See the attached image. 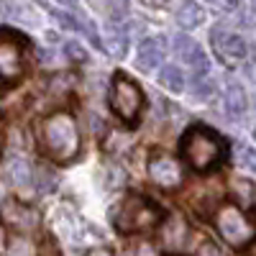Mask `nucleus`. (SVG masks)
<instances>
[{"mask_svg":"<svg viewBox=\"0 0 256 256\" xmlns=\"http://www.w3.org/2000/svg\"><path fill=\"white\" fill-rule=\"evenodd\" d=\"M36 144L41 154L56 164H70L80 154V128L72 113L56 110L36 123Z\"/></svg>","mask_w":256,"mask_h":256,"instance_id":"obj_1","label":"nucleus"},{"mask_svg":"<svg viewBox=\"0 0 256 256\" xmlns=\"http://www.w3.org/2000/svg\"><path fill=\"white\" fill-rule=\"evenodd\" d=\"M180 152L195 172H212L226 159V141L205 126H192L180 138Z\"/></svg>","mask_w":256,"mask_h":256,"instance_id":"obj_2","label":"nucleus"},{"mask_svg":"<svg viewBox=\"0 0 256 256\" xmlns=\"http://www.w3.org/2000/svg\"><path fill=\"white\" fill-rule=\"evenodd\" d=\"M162 223V210L146 195H128L113 210V226L118 233H146Z\"/></svg>","mask_w":256,"mask_h":256,"instance_id":"obj_3","label":"nucleus"},{"mask_svg":"<svg viewBox=\"0 0 256 256\" xmlns=\"http://www.w3.org/2000/svg\"><path fill=\"white\" fill-rule=\"evenodd\" d=\"M26 74V38L0 28V84H16Z\"/></svg>","mask_w":256,"mask_h":256,"instance_id":"obj_4","label":"nucleus"},{"mask_svg":"<svg viewBox=\"0 0 256 256\" xmlns=\"http://www.w3.org/2000/svg\"><path fill=\"white\" fill-rule=\"evenodd\" d=\"M110 108H113V113L123 123H136L138 113L144 108V92H141V88L128 74H123V72H118L113 77V84H110Z\"/></svg>","mask_w":256,"mask_h":256,"instance_id":"obj_5","label":"nucleus"},{"mask_svg":"<svg viewBox=\"0 0 256 256\" xmlns=\"http://www.w3.org/2000/svg\"><path fill=\"white\" fill-rule=\"evenodd\" d=\"M216 228H218L220 236L230 246H236V248L251 244L254 236H256V226L248 220L246 212L241 208H236V205H220L218 208V212H216Z\"/></svg>","mask_w":256,"mask_h":256,"instance_id":"obj_6","label":"nucleus"},{"mask_svg":"<svg viewBox=\"0 0 256 256\" xmlns=\"http://www.w3.org/2000/svg\"><path fill=\"white\" fill-rule=\"evenodd\" d=\"M148 177L154 180L162 190H177L182 184V166L174 156L166 154H154L148 162Z\"/></svg>","mask_w":256,"mask_h":256,"instance_id":"obj_7","label":"nucleus"},{"mask_svg":"<svg viewBox=\"0 0 256 256\" xmlns=\"http://www.w3.org/2000/svg\"><path fill=\"white\" fill-rule=\"evenodd\" d=\"M3 223L16 233H34L38 226V212L20 200H8L3 205Z\"/></svg>","mask_w":256,"mask_h":256,"instance_id":"obj_8","label":"nucleus"},{"mask_svg":"<svg viewBox=\"0 0 256 256\" xmlns=\"http://www.w3.org/2000/svg\"><path fill=\"white\" fill-rule=\"evenodd\" d=\"M212 46H216V54L220 56L223 64H228V67H236V64H241L248 54V46L246 41L236 34H226V31H212Z\"/></svg>","mask_w":256,"mask_h":256,"instance_id":"obj_9","label":"nucleus"},{"mask_svg":"<svg viewBox=\"0 0 256 256\" xmlns=\"http://www.w3.org/2000/svg\"><path fill=\"white\" fill-rule=\"evenodd\" d=\"M174 54L180 56V62L192 64V67H195V72H198V77L208 74V70H210L208 56L202 54V49H200L198 41H195V38H190L187 34L174 36Z\"/></svg>","mask_w":256,"mask_h":256,"instance_id":"obj_10","label":"nucleus"},{"mask_svg":"<svg viewBox=\"0 0 256 256\" xmlns=\"http://www.w3.org/2000/svg\"><path fill=\"white\" fill-rule=\"evenodd\" d=\"M164 56V46L159 38H144L138 44V52H136V64L144 70V72H152L159 67V62Z\"/></svg>","mask_w":256,"mask_h":256,"instance_id":"obj_11","label":"nucleus"},{"mask_svg":"<svg viewBox=\"0 0 256 256\" xmlns=\"http://www.w3.org/2000/svg\"><path fill=\"white\" fill-rule=\"evenodd\" d=\"M187 238V223L180 216H169L162 223V244L166 248H180Z\"/></svg>","mask_w":256,"mask_h":256,"instance_id":"obj_12","label":"nucleus"},{"mask_svg":"<svg viewBox=\"0 0 256 256\" xmlns=\"http://www.w3.org/2000/svg\"><path fill=\"white\" fill-rule=\"evenodd\" d=\"M223 108H226V116L228 118H241L248 108V100H246V90L241 84L230 82L226 92H223Z\"/></svg>","mask_w":256,"mask_h":256,"instance_id":"obj_13","label":"nucleus"},{"mask_svg":"<svg viewBox=\"0 0 256 256\" xmlns=\"http://www.w3.org/2000/svg\"><path fill=\"white\" fill-rule=\"evenodd\" d=\"M3 177H6L10 184H16V187H26V184L31 182L34 172H31V166H28L24 159H10V162L6 164V169H3Z\"/></svg>","mask_w":256,"mask_h":256,"instance_id":"obj_14","label":"nucleus"},{"mask_svg":"<svg viewBox=\"0 0 256 256\" xmlns=\"http://www.w3.org/2000/svg\"><path fill=\"white\" fill-rule=\"evenodd\" d=\"M205 20V13H202V8L198 6V3H192V0H182V6H180V10H177V24L182 26V28H195V26H200Z\"/></svg>","mask_w":256,"mask_h":256,"instance_id":"obj_15","label":"nucleus"},{"mask_svg":"<svg viewBox=\"0 0 256 256\" xmlns=\"http://www.w3.org/2000/svg\"><path fill=\"white\" fill-rule=\"evenodd\" d=\"M105 49H108L113 56L123 59L126 49H128V34L118 26V28H108L105 31Z\"/></svg>","mask_w":256,"mask_h":256,"instance_id":"obj_16","label":"nucleus"},{"mask_svg":"<svg viewBox=\"0 0 256 256\" xmlns=\"http://www.w3.org/2000/svg\"><path fill=\"white\" fill-rule=\"evenodd\" d=\"M159 82L164 84L166 90H172V92H182L184 84H187L184 72L177 67V64H166V67L162 70V74H159Z\"/></svg>","mask_w":256,"mask_h":256,"instance_id":"obj_17","label":"nucleus"},{"mask_svg":"<svg viewBox=\"0 0 256 256\" xmlns=\"http://www.w3.org/2000/svg\"><path fill=\"white\" fill-rule=\"evenodd\" d=\"M123 256H156V248L148 241H136L123 248Z\"/></svg>","mask_w":256,"mask_h":256,"instance_id":"obj_18","label":"nucleus"},{"mask_svg":"<svg viewBox=\"0 0 256 256\" xmlns=\"http://www.w3.org/2000/svg\"><path fill=\"white\" fill-rule=\"evenodd\" d=\"M192 88H195V98H200V100H208V98H212V92H216V84H212V80H208V74L198 77Z\"/></svg>","mask_w":256,"mask_h":256,"instance_id":"obj_19","label":"nucleus"},{"mask_svg":"<svg viewBox=\"0 0 256 256\" xmlns=\"http://www.w3.org/2000/svg\"><path fill=\"white\" fill-rule=\"evenodd\" d=\"M34 182H36V187L41 190V192H49L56 182H54V177L46 172V169H36V174H34Z\"/></svg>","mask_w":256,"mask_h":256,"instance_id":"obj_20","label":"nucleus"},{"mask_svg":"<svg viewBox=\"0 0 256 256\" xmlns=\"http://www.w3.org/2000/svg\"><path fill=\"white\" fill-rule=\"evenodd\" d=\"M64 54H67L72 62H84V56H88L77 41H67V44H64Z\"/></svg>","mask_w":256,"mask_h":256,"instance_id":"obj_21","label":"nucleus"},{"mask_svg":"<svg viewBox=\"0 0 256 256\" xmlns=\"http://www.w3.org/2000/svg\"><path fill=\"white\" fill-rule=\"evenodd\" d=\"M238 162L248 169V172H256V152H254V148H241V152H238Z\"/></svg>","mask_w":256,"mask_h":256,"instance_id":"obj_22","label":"nucleus"},{"mask_svg":"<svg viewBox=\"0 0 256 256\" xmlns=\"http://www.w3.org/2000/svg\"><path fill=\"white\" fill-rule=\"evenodd\" d=\"M200 256H223V254H220V248H218L216 244L205 241V244L200 246Z\"/></svg>","mask_w":256,"mask_h":256,"instance_id":"obj_23","label":"nucleus"},{"mask_svg":"<svg viewBox=\"0 0 256 256\" xmlns=\"http://www.w3.org/2000/svg\"><path fill=\"white\" fill-rule=\"evenodd\" d=\"M218 6L223 10H236L238 8V0H218Z\"/></svg>","mask_w":256,"mask_h":256,"instance_id":"obj_24","label":"nucleus"},{"mask_svg":"<svg viewBox=\"0 0 256 256\" xmlns=\"http://www.w3.org/2000/svg\"><path fill=\"white\" fill-rule=\"evenodd\" d=\"M141 3H146V6H152V8H166L172 0H141Z\"/></svg>","mask_w":256,"mask_h":256,"instance_id":"obj_25","label":"nucleus"},{"mask_svg":"<svg viewBox=\"0 0 256 256\" xmlns=\"http://www.w3.org/2000/svg\"><path fill=\"white\" fill-rule=\"evenodd\" d=\"M84 256H113V254H110L108 248H92V251H88Z\"/></svg>","mask_w":256,"mask_h":256,"instance_id":"obj_26","label":"nucleus"},{"mask_svg":"<svg viewBox=\"0 0 256 256\" xmlns=\"http://www.w3.org/2000/svg\"><path fill=\"white\" fill-rule=\"evenodd\" d=\"M3 128H6V123H3V116H0V146H3Z\"/></svg>","mask_w":256,"mask_h":256,"instance_id":"obj_27","label":"nucleus"},{"mask_svg":"<svg viewBox=\"0 0 256 256\" xmlns=\"http://www.w3.org/2000/svg\"><path fill=\"white\" fill-rule=\"evenodd\" d=\"M56 3H64V6H72V3H77V0H56Z\"/></svg>","mask_w":256,"mask_h":256,"instance_id":"obj_28","label":"nucleus"},{"mask_svg":"<svg viewBox=\"0 0 256 256\" xmlns=\"http://www.w3.org/2000/svg\"><path fill=\"white\" fill-rule=\"evenodd\" d=\"M254 138H256V128H254Z\"/></svg>","mask_w":256,"mask_h":256,"instance_id":"obj_29","label":"nucleus"},{"mask_svg":"<svg viewBox=\"0 0 256 256\" xmlns=\"http://www.w3.org/2000/svg\"><path fill=\"white\" fill-rule=\"evenodd\" d=\"M210 3H218V0H210Z\"/></svg>","mask_w":256,"mask_h":256,"instance_id":"obj_30","label":"nucleus"},{"mask_svg":"<svg viewBox=\"0 0 256 256\" xmlns=\"http://www.w3.org/2000/svg\"><path fill=\"white\" fill-rule=\"evenodd\" d=\"M254 6H256V0H254Z\"/></svg>","mask_w":256,"mask_h":256,"instance_id":"obj_31","label":"nucleus"}]
</instances>
